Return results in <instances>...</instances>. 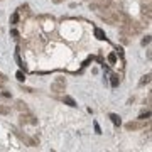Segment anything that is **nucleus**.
Returning a JSON list of instances; mask_svg holds the SVG:
<instances>
[{"instance_id": "nucleus-25", "label": "nucleus", "mask_w": 152, "mask_h": 152, "mask_svg": "<svg viewBox=\"0 0 152 152\" xmlns=\"http://www.w3.org/2000/svg\"><path fill=\"white\" fill-rule=\"evenodd\" d=\"M53 2H54V4H63L64 0H53Z\"/></svg>"}, {"instance_id": "nucleus-13", "label": "nucleus", "mask_w": 152, "mask_h": 152, "mask_svg": "<svg viewBox=\"0 0 152 152\" xmlns=\"http://www.w3.org/2000/svg\"><path fill=\"white\" fill-rule=\"evenodd\" d=\"M151 83V75H145V76H142V80H140V86H144V85H149Z\"/></svg>"}, {"instance_id": "nucleus-22", "label": "nucleus", "mask_w": 152, "mask_h": 152, "mask_svg": "<svg viewBox=\"0 0 152 152\" xmlns=\"http://www.w3.org/2000/svg\"><path fill=\"white\" fill-rule=\"evenodd\" d=\"M10 36H12V37H19V31H17V29H12Z\"/></svg>"}, {"instance_id": "nucleus-24", "label": "nucleus", "mask_w": 152, "mask_h": 152, "mask_svg": "<svg viewBox=\"0 0 152 152\" xmlns=\"http://www.w3.org/2000/svg\"><path fill=\"white\" fill-rule=\"evenodd\" d=\"M2 96L4 98H10V93L9 91H2Z\"/></svg>"}, {"instance_id": "nucleus-17", "label": "nucleus", "mask_w": 152, "mask_h": 152, "mask_svg": "<svg viewBox=\"0 0 152 152\" xmlns=\"http://www.w3.org/2000/svg\"><path fill=\"white\" fill-rule=\"evenodd\" d=\"M108 63L110 64H115V63H117V53H112V54L108 56Z\"/></svg>"}, {"instance_id": "nucleus-19", "label": "nucleus", "mask_w": 152, "mask_h": 152, "mask_svg": "<svg viewBox=\"0 0 152 152\" xmlns=\"http://www.w3.org/2000/svg\"><path fill=\"white\" fill-rule=\"evenodd\" d=\"M15 63L20 66V68H24V63H22V59H20V54H19V51L15 53Z\"/></svg>"}, {"instance_id": "nucleus-21", "label": "nucleus", "mask_w": 152, "mask_h": 152, "mask_svg": "<svg viewBox=\"0 0 152 152\" xmlns=\"http://www.w3.org/2000/svg\"><path fill=\"white\" fill-rule=\"evenodd\" d=\"M20 88L24 90V91H27V93H34V91H36L34 88H29V86H20Z\"/></svg>"}, {"instance_id": "nucleus-2", "label": "nucleus", "mask_w": 152, "mask_h": 152, "mask_svg": "<svg viewBox=\"0 0 152 152\" xmlns=\"http://www.w3.org/2000/svg\"><path fill=\"white\" fill-rule=\"evenodd\" d=\"M107 7H113V4L110 0H91L90 2L91 10H102V9H107Z\"/></svg>"}, {"instance_id": "nucleus-10", "label": "nucleus", "mask_w": 152, "mask_h": 152, "mask_svg": "<svg viewBox=\"0 0 152 152\" xmlns=\"http://www.w3.org/2000/svg\"><path fill=\"white\" fill-rule=\"evenodd\" d=\"M63 100H64L66 105H69V107H73V108H75V107H78V105H76V102H75V98L69 96V95H64V98H63Z\"/></svg>"}, {"instance_id": "nucleus-11", "label": "nucleus", "mask_w": 152, "mask_h": 152, "mask_svg": "<svg viewBox=\"0 0 152 152\" xmlns=\"http://www.w3.org/2000/svg\"><path fill=\"white\" fill-rule=\"evenodd\" d=\"M142 15L147 17V20H151V5H144L142 7Z\"/></svg>"}, {"instance_id": "nucleus-18", "label": "nucleus", "mask_w": 152, "mask_h": 152, "mask_svg": "<svg viewBox=\"0 0 152 152\" xmlns=\"http://www.w3.org/2000/svg\"><path fill=\"white\" fill-rule=\"evenodd\" d=\"M140 44L144 46V48H145V46H149V44H151V36H145V37L140 41Z\"/></svg>"}, {"instance_id": "nucleus-14", "label": "nucleus", "mask_w": 152, "mask_h": 152, "mask_svg": "<svg viewBox=\"0 0 152 152\" xmlns=\"http://www.w3.org/2000/svg\"><path fill=\"white\" fill-rule=\"evenodd\" d=\"M151 118V110H147V112H142L139 115V120H149Z\"/></svg>"}, {"instance_id": "nucleus-9", "label": "nucleus", "mask_w": 152, "mask_h": 152, "mask_svg": "<svg viewBox=\"0 0 152 152\" xmlns=\"http://www.w3.org/2000/svg\"><path fill=\"white\" fill-rule=\"evenodd\" d=\"M95 37H96V39H100V41H105V39H107V34H105V31H103V29L96 27V29H95Z\"/></svg>"}, {"instance_id": "nucleus-7", "label": "nucleus", "mask_w": 152, "mask_h": 152, "mask_svg": "<svg viewBox=\"0 0 152 152\" xmlns=\"http://www.w3.org/2000/svg\"><path fill=\"white\" fill-rule=\"evenodd\" d=\"M15 108L20 112V113H24V112H29V107L26 102H22V100H17L15 102Z\"/></svg>"}, {"instance_id": "nucleus-3", "label": "nucleus", "mask_w": 152, "mask_h": 152, "mask_svg": "<svg viewBox=\"0 0 152 152\" xmlns=\"http://www.w3.org/2000/svg\"><path fill=\"white\" fill-rule=\"evenodd\" d=\"M142 129H145V122H144V120H135V122H129V124H125V130L127 132L142 130Z\"/></svg>"}, {"instance_id": "nucleus-12", "label": "nucleus", "mask_w": 152, "mask_h": 152, "mask_svg": "<svg viewBox=\"0 0 152 152\" xmlns=\"http://www.w3.org/2000/svg\"><path fill=\"white\" fill-rule=\"evenodd\" d=\"M0 115H4V117L10 115V107H7V105H0Z\"/></svg>"}, {"instance_id": "nucleus-8", "label": "nucleus", "mask_w": 152, "mask_h": 152, "mask_svg": "<svg viewBox=\"0 0 152 152\" xmlns=\"http://www.w3.org/2000/svg\"><path fill=\"white\" fill-rule=\"evenodd\" d=\"M108 117H110V120H112V124H113L115 127H120V125H122V118H120V115H117V113H110Z\"/></svg>"}, {"instance_id": "nucleus-16", "label": "nucleus", "mask_w": 152, "mask_h": 152, "mask_svg": "<svg viewBox=\"0 0 152 152\" xmlns=\"http://www.w3.org/2000/svg\"><path fill=\"white\" fill-rule=\"evenodd\" d=\"M15 78H17V80H19V81H26V75H24V73H22V71H17V73H15Z\"/></svg>"}, {"instance_id": "nucleus-6", "label": "nucleus", "mask_w": 152, "mask_h": 152, "mask_svg": "<svg viewBox=\"0 0 152 152\" xmlns=\"http://www.w3.org/2000/svg\"><path fill=\"white\" fill-rule=\"evenodd\" d=\"M110 85H112V88H118L120 76L117 75V73H112V75H110Z\"/></svg>"}, {"instance_id": "nucleus-26", "label": "nucleus", "mask_w": 152, "mask_h": 152, "mask_svg": "<svg viewBox=\"0 0 152 152\" xmlns=\"http://www.w3.org/2000/svg\"><path fill=\"white\" fill-rule=\"evenodd\" d=\"M0 2H2V0H0Z\"/></svg>"}, {"instance_id": "nucleus-23", "label": "nucleus", "mask_w": 152, "mask_h": 152, "mask_svg": "<svg viewBox=\"0 0 152 152\" xmlns=\"http://www.w3.org/2000/svg\"><path fill=\"white\" fill-rule=\"evenodd\" d=\"M5 81H7V78H5L4 75H2V73H0V86H2V85H4Z\"/></svg>"}, {"instance_id": "nucleus-1", "label": "nucleus", "mask_w": 152, "mask_h": 152, "mask_svg": "<svg viewBox=\"0 0 152 152\" xmlns=\"http://www.w3.org/2000/svg\"><path fill=\"white\" fill-rule=\"evenodd\" d=\"M98 17L105 20L110 26H118V24H124V22H129L127 17L122 14L120 10H115L113 7H107V9H102V10H96Z\"/></svg>"}, {"instance_id": "nucleus-20", "label": "nucleus", "mask_w": 152, "mask_h": 152, "mask_svg": "<svg viewBox=\"0 0 152 152\" xmlns=\"http://www.w3.org/2000/svg\"><path fill=\"white\" fill-rule=\"evenodd\" d=\"M93 127H95V132H96V134H102V129H100L98 122H93Z\"/></svg>"}, {"instance_id": "nucleus-5", "label": "nucleus", "mask_w": 152, "mask_h": 152, "mask_svg": "<svg viewBox=\"0 0 152 152\" xmlns=\"http://www.w3.org/2000/svg\"><path fill=\"white\" fill-rule=\"evenodd\" d=\"M66 88V83H61V81H54L51 85V91L53 93H63Z\"/></svg>"}, {"instance_id": "nucleus-15", "label": "nucleus", "mask_w": 152, "mask_h": 152, "mask_svg": "<svg viewBox=\"0 0 152 152\" xmlns=\"http://www.w3.org/2000/svg\"><path fill=\"white\" fill-rule=\"evenodd\" d=\"M17 22H19V12H14V14L10 15V24L12 26H15Z\"/></svg>"}, {"instance_id": "nucleus-4", "label": "nucleus", "mask_w": 152, "mask_h": 152, "mask_svg": "<svg viewBox=\"0 0 152 152\" xmlns=\"http://www.w3.org/2000/svg\"><path fill=\"white\" fill-rule=\"evenodd\" d=\"M19 124H20V125H26V124L37 125V118H36L34 115L27 113V112H24V113H20V117H19Z\"/></svg>"}]
</instances>
